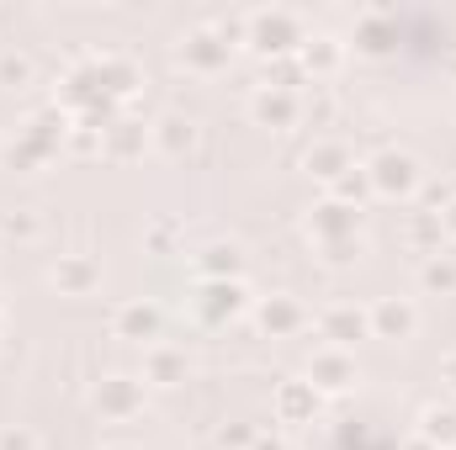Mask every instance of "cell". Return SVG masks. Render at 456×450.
<instances>
[{"label": "cell", "mask_w": 456, "mask_h": 450, "mask_svg": "<svg viewBox=\"0 0 456 450\" xmlns=\"http://www.w3.org/2000/svg\"><path fill=\"white\" fill-rule=\"evenodd\" d=\"M0 159H5V170H21V175H27V170H43V165H48V154H43V149H37V143H32L27 133H16V138H11V143L0 149Z\"/></svg>", "instance_id": "obj_27"}, {"label": "cell", "mask_w": 456, "mask_h": 450, "mask_svg": "<svg viewBox=\"0 0 456 450\" xmlns=\"http://www.w3.org/2000/svg\"><path fill=\"white\" fill-rule=\"evenodd\" d=\"M149 138H154V149L165 159H186L197 149V122L186 112H165L159 122H149Z\"/></svg>", "instance_id": "obj_18"}, {"label": "cell", "mask_w": 456, "mask_h": 450, "mask_svg": "<svg viewBox=\"0 0 456 450\" xmlns=\"http://www.w3.org/2000/svg\"><path fill=\"white\" fill-rule=\"evenodd\" d=\"M197 276L202 281H244V249L239 244H208L197 254Z\"/></svg>", "instance_id": "obj_22"}, {"label": "cell", "mask_w": 456, "mask_h": 450, "mask_svg": "<svg viewBox=\"0 0 456 450\" xmlns=\"http://www.w3.org/2000/svg\"><path fill=\"white\" fill-rule=\"evenodd\" d=\"M48 281L59 286V297H91L102 286V265L91 254H59L48 265Z\"/></svg>", "instance_id": "obj_16"}, {"label": "cell", "mask_w": 456, "mask_h": 450, "mask_svg": "<svg viewBox=\"0 0 456 450\" xmlns=\"http://www.w3.org/2000/svg\"><path fill=\"white\" fill-rule=\"evenodd\" d=\"M319 334H324V344H335V350H355L361 339H371V308H361V302L324 308L319 313Z\"/></svg>", "instance_id": "obj_8"}, {"label": "cell", "mask_w": 456, "mask_h": 450, "mask_svg": "<svg viewBox=\"0 0 456 450\" xmlns=\"http://www.w3.org/2000/svg\"><path fill=\"white\" fill-rule=\"evenodd\" d=\"M361 260V238H345V244H324V265H355Z\"/></svg>", "instance_id": "obj_35"}, {"label": "cell", "mask_w": 456, "mask_h": 450, "mask_svg": "<svg viewBox=\"0 0 456 450\" xmlns=\"http://www.w3.org/2000/svg\"><path fill=\"white\" fill-rule=\"evenodd\" d=\"M297 59H303L308 80H324V75H335V69L345 64V43L335 37V32H314V37H303Z\"/></svg>", "instance_id": "obj_21"}, {"label": "cell", "mask_w": 456, "mask_h": 450, "mask_svg": "<svg viewBox=\"0 0 456 450\" xmlns=\"http://www.w3.org/2000/svg\"><path fill=\"white\" fill-rule=\"evenodd\" d=\"M330 197H340L350 207H361L366 213V197H371V181H366V165H355V170H345L340 181L330 186Z\"/></svg>", "instance_id": "obj_28"}, {"label": "cell", "mask_w": 456, "mask_h": 450, "mask_svg": "<svg viewBox=\"0 0 456 450\" xmlns=\"http://www.w3.org/2000/svg\"><path fill=\"white\" fill-rule=\"evenodd\" d=\"M403 450H436V446H430V440H419V435H414V440H409V446H403Z\"/></svg>", "instance_id": "obj_40"}, {"label": "cell", "mask_w": 456, "mask_h": 450, "mask_svg": "<svg viewBox=\"0 0 456 450\" xmlns=\"http://www.w3.org/2000/svg\"><path fill=\"white\" fill-rule=\"evenodd\" d=\"M91 403H96V414H102L107 424H127V419H138V414H143V376H127V371L102 376Z\"/></svg>", "instance_id": "obj_4"}, {"label": "cell", "mask_w": 456, "mask_h": 450, "mask_svg": "<svg viewBox=\"0 0 456 450\" xmlns=\"http://www.w3.org/2000/svg\"><path fill=\"white\" fill-rule=\"evenodd\" d=\"M249 117L260 122V127H276V133H287V127H297L303 122V101L297 96H287V91H255V101H249Z\"/></svg>", "instance_id": "obj_19"}, {"label": "cell", "mask_w": 456, "mask_h": 450, "mask_svg": "<svg viewBox=\"0 0 456 450\" xmlns=\"http://www.w3.org/2000/svg\"><path fill=\"white\" fill-rule=\"evenodd\" d=\"M419 440L436 450H456V408L452 403H425L419 408Z\"/></svg>", "instance_id": "obj_23"}, {"label": "cell", "mask_w": 456, "mask_h": 450, "mask_svg": "<svg viewBox=\"0 0 456 450\" xmlns=\"http://www.w3.org/2000/svg\"><path fill=\"white\" fill-rule=\"evenodd\" d=\"M91 64V75H96V85H102V96L107 101H133L138 96V85H143V69L127 59V53H96V59H86Z\"/></svg>", "instance_id": "obj_10"}, {"label": "cell", "mask_w": 456, "mask_h": 450, "mask_svg": "<svg viewBox=\"0 0 456 450\" xmlns=\"http://www.w3.org/2000/svg\"><path fill=\"white\" fill-rule=\"evenodd\" d=\"M441 228H446V238H456V197L446 202V213H441Z\"/></svg>", "instance_id": "obj_38"}, {"label": "cell", "mask_w": 456, "mask_h": 450, "mask_svg": "<svg viewBox=\"0 0 456 450\" xmlns=\"http://www.w3.org/2000/svg\"><path fill=\"white\" fill-rule=\"evenodd\" d=\"M419 286H425L430 297H452L456 292V254H425V265H419Z\"/></svg>", "instance_id": "obj_25"}, {"label": "cell", "mask_w": 456, "mask_h": 450, "mask_svg": "<svg viewBox=\"0 0 456 450\" xmlns=\"http://www.w3.org/2000/svg\"><path fill=\"white\" fill-rule=\"evenodd\" d=\"M107 450H138V446H107Z\"/></svg>", "instance_id": "obj_41"}, {"label": "cell", "mask_w": 456, "mask_h": 450, "mask_svg": "<svg viewBox=\"0 0 456 450\" xmlns=\"http://www.w3.org/2000/svg\"><path fill=\"white\" fill-rule=\"evenodd\" d=\"M175 238H181V223L175 218H159V223H149V233H143V249L149 254H175Z\"/></svg>", "instance_id": "obj_30"}, {"label": "cell", "mask_w": 456, "mask_h": 450, "mask_svg": "<svg viewBox=\"0 0 456 450\" xmlns=\"http://www.w3.org/2000/svg\"><path fill=\"white\" fill-rule=\"evenodd\" d=\"M154 149V138H149V122H138V117H112L107 127H102V154L117 159V165H133V159H143Z\"/></svg>", "instance_id": "obj_13"}, {"label": "cell", "mask_w": 456, "mask_h": 450, "mask_svg": "<svg viewBox=\"0 0 456 450\" xmlns=\"http://www.w3.org/2000/svg\"><path fill=\"white\" fill-rule=\"evenodd\" d=\"M255 329L265 339H292V334L308 329V308H303L297 297H287V292L260 297V302H255Z\"/></svg>", "instance_id": "obj_11"}, {"label": "cell", "mask_w": 456, "mask_h": 450, "mask_svg": "<svg viewBox=\"0 0 456 450\" xmlns=\"http://www.w3.org/2000/svg\"><path fill=\"white\" fill-rule=\"evenodd\" d=\"M303 21H297V11H281V5H271V11H255L249 16V32H244V43L271 64V59H292L297 48H303Z\"/></svg>", "instance_id": "obj_1"}, {"label": "cell", "mask_w": 456, "mask_h": 450, "mask_svg": "<svg viewBox=\"0 0 456 450\" xmlns=\"http://www.w3.org/2000/svg\"><path fill=\"white\" fill-rule=\"evenodd\" d=\"M255 440H260L255 424H224V430H218V450H249Z\"/></svg>", "instance_id": "obj_33"}, {"label": "cell", "mask_w": 456, "mask_h": 450, "mask_svg": "<svg viewBox=\"0 0 456 450\" xmlns=\"http://www.w3.org/2000/svg\"><path fill=\"white\" fill-rule=\"evenodd\" d=\"M186 376H191L186 350H175V344H149L143 350V387H181Z\"/></svg>", "instance_id": "obj_17"}, {"label": "cell", "mask_w": 456, "mask_h": 450, "mask_svg": "<svg viewBox=\"0 0 456 450\" xmlns=\"http://www.w3.org/2000/svg\"><path fill=\"white\" fill-rule=\"evenodd\" d=\"M403 238H409L419 254H441V238H446L441 213H425V207H414V213H409V223H403Z\"/></svg>", "instance_id": "obj_24"}, {"label": "cell", "mask_w": 456, "mask_h": 450, "mask_svg": "<svg viewBox=\"0 0 456 450\" xmlns=\"http://www.w3.org/2000/svg\"><path fill=\"white\" fill-rule=\"evenodd\" d=\"M419 334V308L409 297H377L371 302V339H414Z\"/></svg>", "instance_id": "obj_15"}, {"label": "cell", "mask_w": 456, "mask_h": 450, "mask_svg": "<svg viewBox=\"0 0 456 450\" xmlns=\"http://www.w3.org/2000/svg\"><path fill=\"white\" fill-rule=\"evenodd\" d=\"M112 334L127 339V344H159L165 334V313H159V302H149V297H127V302H117L112 313Z\"/></svg>", "instance_id": "obj_5"}, {"label": "cell", "mask_w": 456, "mask_h": 450, "mask_svg": "<svg viewBox=\"0 0 456 450\" xmlns=\"http://www.w3.org/2000/svg\"><path fill=\"white\" fill-rule=\"evenodd\" d=\"M361 223H366V213L350 207V202H340V197H324V202L308 213V233L319 238V249H324V244H345V238H361Z\"/></svg>", "instance_id": "obj_6"}, {"label": "cell", "mask_w": 456, "mask_h": 450, "mask_svg": "<svg viewBox=\"0 0 456 450\" xmlns=\"http://www.w3.org/2000/svg\"><path fill=\"white\" fill-rule=\"evenodd\" d=\"M366 181H371V197H387V202H414L419 186H425V170L414 154L403 149H382L371 165H366Z\"/></svg>", "instance_id": "obj_2"}, {"label": "cell", "mask_w": 456, "mask_h": 450, "mask_svg": "<svg viewBox=\"0 0 456 450\" xmlns=\"http://www.w3.org/2000/svg\"><path fill=\"white\" fill-rule=\"evenodd\" d=\"M303 117H314V127H324V122L335 117V101H330V96H319L314 107H303Z\"/></svg>", "instance_id": "obj_36"}, {"label": "cell", "mask_w": 456, "mask_h": 450, "mask_svg": "<svg viewBox=\"0 0 456 450\" xmlns=\"http://www.w3.org/2000/svg\"><path fill=\"white\" fill-rule=\"evenodd\" d=\"M0 233L16 238V244H32V238L43 233V223H37V213H5V218H0Z\"/></svg>", "instance_id": "obj_32"}, {"label": "cell", "mask_w": 456, "mask_h": 450, "mask_svg": "<svg viewBox=\"0 0 456 450\" xmlns=\"http://www.w3.org/2000/svg\"><path fill=\"white\" fill-rule=\"evenodd\" d=\"M249 450H287V446H281V440H271V435H260V440H255Z\"/></svg>", "instance_id": "obj_39"}, {"label": "cell", "mask_w": 456, "mask_h": 450, "mask_svg": "<svg viewBox=\"0 0 456 450\" xmlns=\"http://www.w3.org/2000/svg\"><path fill=\"white\" fill-rule=\"evenodd\" d=\"M303 165H308V175H314V181L335 186V181H340L345 170H355V154L345 149L340 138H319V143H314V149L303 154Z\"/></svg>", "instance_id": "obj_20"}, {"label": "cell", "mask_w": 456, "mask_h": 450, "mask_svg": "<svg viewBox=\"0 0 456 450\" xmlns=\"http://www.w3.org/2000/svg\"><path fill=\"white\" fill-rule=\"evenodd\" d=\"M297 85H314L297 53H292V59H271V64H265V91H287V96H297Z\"/></svg>", "instance_id": "obj_26"}, {"label": "cell", "mask_w": 456, "mask_h": 450, "mask_svg": "<svg viewBox=\"0 0 456 450\" xmlns=\"http://www.w3.org/2000/svg\"><path fill=\"white\" fill-rule=\"evenodd\" d=\"M0 85L5 91H27L32 85V59L27 53H0Z\"/></svg>", "instance_id": "obj_29"}, {"label": "cell", "mask_w": 456, "mask_h": 450, "mask_svg": "<svg viewBox=\"0 0 456 450\" xmlns=\"http://www.w3.org/2000/svg\"><path fill=\"white\" fill-rule=\"evenodd\" d=\"M319 408H324V398L314 392V382H308V376H287V382L271 392V414H276L281 424H314V419H319Z\"/></svg>", "instance_id": "obj_12"}, {"label": "cell", "mask_w": 456, "mask_h": 450, "mask_svg": "<svg viewBox=\"0 0 456 450\" xmlns=\"http://www.w3.org/2000/svg\"><path fill=\"white\" fill-rule=\"evenodd\" d=\"M303 376L314 382V392H319V398H340V392H350V387L361 382L355 350H335V344H319V350L308 355V371H303Z\"/></svg>", "instance_id": "obj_3"}, {"label": "cell", "mask_w": 456, "mask_h": 450, "mask_svg": "<svg viewBox=\"0 0 456 450\" xmlns=\"http://www.w3.org/2000/svg\"><path fill=\"white\" fill-rule=\"evenodd\" d=\"M64 149H69V154H86V159L102 154V127H96V122H75L69 138H64Z\"/></svg>", "instance_id": "obj_31"}, {"label": "cell", "mask_w": 456, "mask_h": 450, "mask_svg": "<svg viewBox=\"0 0 456 450\" xmlns=\"http://www.w3.org/2000/svg\"><path fill=\"white\" fill-rule=\"evenodd\" d=\"M398 43V16L393 11H361L355 16V32H350V48L366 53V59H387Z\"/></svg>", "instance_id": "obj_14"}, {"label": "cell", "mask_w": 456, "mask_h": 450, "mask_svg": "<svg viewBox=\"0 0 456 450\" xmlns=\"http://www.w3.org/2000/svg\"><path fill=\"white\" fill-rule=\"evenodd\" d=\"M175 53H181V64H186L191 75H224L228 64H233V48L218 37V27H197V32H186Z\"/></svg>", "instance_id": "obj_7"}, {"label": "cell", "mask_w": 456, "mask_h": 450, "mask_svg": "<svg viewBox=\"0 0 456 450\" xmlns=\"http://www.w3.org/2000/svg\"><path fill=\"white\" fill-rule=\"evenodd\" d=\"M244 308H249V286L244 281H202V292H197V318L213 324V329L233 324Z\"/></svg>", "instance_id": "obj_9"}, {"label": "cell", "mask_w": 456, "mask_h": 450, "mask_svg": "<svg viewBox=\"0 0 456 450\" xmlns=\"http://www.w3.org/2000/svg\"><path fill=\"white\" fill-rule=\"evenodd\" d=\"M441 382H446V392H456V350L441 355Z\"/></svg>", "instance_id": "obj_37"}, {"label": "cell", "mask_w": 456, "mask_h": 450, "mask_svg": "<svg viewBox=\"0 0 456 450\" xmlns=\"http://www.w3.org/2000/svg\"><path fill=\"white\" fill-rule=\"evenodd\" d=\"M0 450H43V440H37V430L11 424V430H0Z\"/></svg>", "instance_id": "obj_34"}]
</instances>
